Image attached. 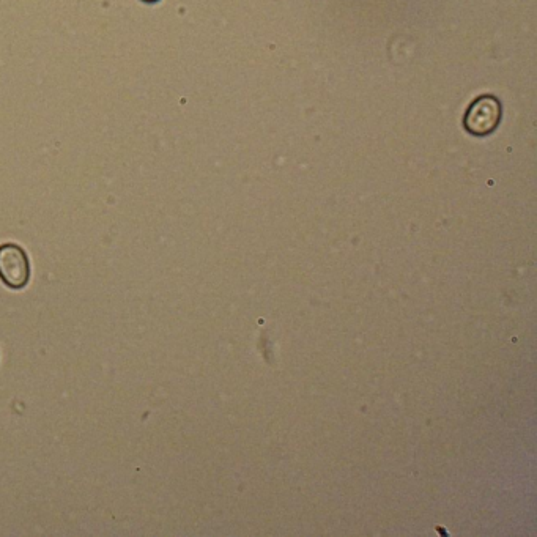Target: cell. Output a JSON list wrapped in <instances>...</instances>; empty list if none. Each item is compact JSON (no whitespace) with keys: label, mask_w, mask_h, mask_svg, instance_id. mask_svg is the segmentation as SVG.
<instances>
[{"label":"cell","mask_w":537,"mask_h":537,"mask_svg":"<svg viewBox=\"0 0 537 537\" xmlns=\"http://www.w3.org/2000/svg\"><path fill=\"white\" fill-rule=\"evenodd\" d=\"M503 117L501 101L493 95H482L470 104L463 117V126L473 136H487L500 125Z\"/></svg>","instance_id":"obj_1"},{"label":"cell","mask_w":537,"mask_h":537,"mask_svg":"<svg viewBox=\"0 0 537 537\" xmlns=\"http://www.w3.org/2000/svg\"><path fill=\"white\" fill-rule=\"evenodd\" d=\"M0 281L12 290L26 289L27 284H29V256L16 243L0 245Z\"/></svg>","instance_id":"obj_2"},{"label":"cell","mask_w":537,"mask_h":537,"mask_svg":"<svg viewBox=\"0 0 537 537\" xmlns=\"http://www.w3.org/2000/svg\"><path fill=\"white\" fill-rule=\"evenodd\" d=\"M142 2H144V4H147V5H155V4H158L160 0H142Z\"/></svg>","instance_id":"obj_3"}]
</instances>
